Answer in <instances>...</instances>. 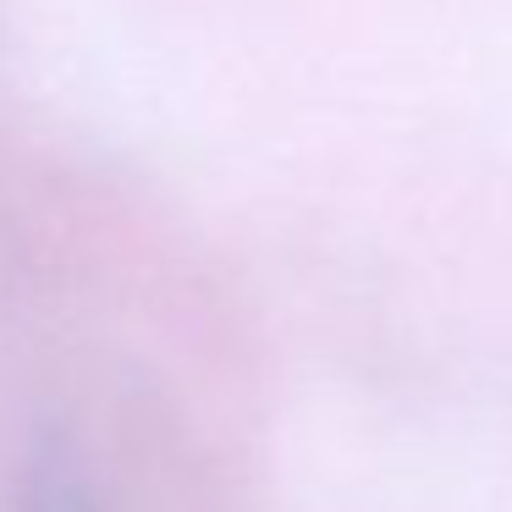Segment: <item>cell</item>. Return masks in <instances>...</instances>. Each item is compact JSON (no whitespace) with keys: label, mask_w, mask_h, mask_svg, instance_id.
I'll use <instances>...</instances> for the list:
<instances>
[{"label":"cell","mask_w":512,"mask_h":512,"mask_svg":"<svg viewBox=\"0 0 512 512\" xmlns=\"http://www.w3.org/2000/svg\"><path fill=\"white\" fill-rule=\"evenodd\" d=\"M23 512H94V501L67 468H39L34 485H28Z\"/></svg>","instance_id":"6da1fadb"}]
</instances>
